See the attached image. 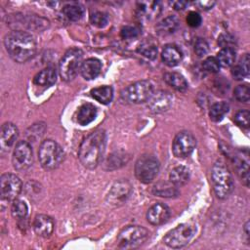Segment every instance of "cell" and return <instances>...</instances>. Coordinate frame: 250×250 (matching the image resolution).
<instances>
[{
  "label": "cell",
  "mask_w": 250,
  "mask_h": 250,
  "mask_svg": "<svg viewBox=\"0 0 250 250\" xmlns=\"http://www.w3.org/2000/svg\"><path fill=\"white\" fill-rule=\"evenodd\" d=\"M4 45L9 56L17 62H25L36 52L33 36L22 30H15L5 36Z\"/></svg>",
  "instance_id": "6da1fadb"
},
{
  "label": "cell",
  "mask_w": 250,
  "mask_h": 250,
  "mask_svg": "<svg viewBox=\"0 0 250 250\" xmlns=\"http://www.w3.org/2000/svg\"><path fill=\"white\" fill-rule=\"evenodd\" d=\"M105 147V133L96 130L90 133L81 143L78 157L82 165L88 169L96 168L103 157Z\"/></svg>",
  "instance_id": "7a4b0ae2"
},
{
  "label": "cell",
  "mask_w": 250,
  "mask_h": 250,
  "mask_svg": "<svg viewBox=\"0 0 250 250\" xmlns=\"http://www.w3.org/2000/svg\"><path fill=\"white\" fill-rule=\"evenodd\" d=\"M211 179L215 194L218 198L224 199L232 192L234 188L232 176L228 167L222 161H217L213 165Z\"/></svg>",
  "instance_id": "3957f363"
},
{
  "label": "cell",
  "mask_w": 250,
  "mask_h": 250,
  "mask_svg": "<svg viewBox=\"0 0 250 250\" xmlns=\"http://www.w3.org/2000/svg\"><path fill=\"white\" fill-rule=\"evenodd\" d=\"M38 158L44 169L53 170L58 168L63 161L64 151L57 142L46 140L39 146Z\"/></svg>",
  "instance_id": "277c9868"
},
{
  "label": "cell",
  "mask_w": 250,
  "mask_h": 250,
  "mask_svg": "<svg viewBox=\"0 0 250 250\" xmlns=\"http://www.w3.org/2000/svg\"><path fill=\"white\" fill-rule=\"evenodd\" d=\"M83 52L78 48L68 49L60 60L59 71L64 81L72 80L78 73L82 64Z\"/></svg>",
  "instance_id": "5b68a950"
},
{
  "label": "cell",
  "mask_w": 250,
  "mask_h": 250,
  "mask_svg": "<svg viewBox=\"0 0 250 250\" xmlns=\"http://www.w3.org/2000/svg\"><path fill=\"white\" fill-rule=\"evenodd\" d=\"M153 94V84L148 80L137 81L121 91V99L129 104L147 102Z\"/></svg>",
  "instance_id": "8992f818"
},
{
  "label": "cell",
  "mask_w": 250,
  "mask_h": 250,
  "mask_svg": "<svg viewBox=\"0 0 250 250\" xmlns=\"http://www.w3.org/2000/svg\"><path fill=\"white\" fill-rule=\"evenodd\" d=\"M148 237V230L141 226H128L117 236V244L122 249H132L141 246Z\"/></svg>",
  "instance_id": "52a82bcc"
},
{
  "label": "cell",
  "mask_w": 250,
  "mask_h": 250,
  "mask_svg": "<svg viewBox=\"0 0 250 250\" xmlns=\"http://www.w3.org/2000/svg\"><path fill=\"white\" fill-rule=\"evenodd\" d=\"M196 229L190 224H181L171 229L163 237V242L168 247L178 249L186 246L193 237Z\"/></svg>",
  "instance_id": "ba28073f"
},
{
  "label": "cell",
  "mask_w": 250,
  "mask_h": 250,
  "mask_svg": "<svg viewBox=\"0 0 250 250\" xmlns=\"http://www.w3.org/2000/svg\"><path fill=\"white\" fill-rule=\"evenodd\" d=\"M159 172V162L153 156L149 154L142 155L135 164V175L137 179L144 183H151Z\"/></svg>",
  "instance_id": "9c48e42d"
},
{
  "label": "cell",
  "mask_w": 250,
  "mask_h": 250,
  "mask_svg": "<svg viewBox=\"0 0 250 250\" xmlns=\"http://www.w3.org/2000/svg\"><path fill=\"white\" fill-rule=\"evenodd\" d=\"M22 184L20 178L14 174L6 173L1 176L0 179V189H1V200L3 201H14L21 191Z\"/></svg>",
  "instance_id": "30bf717a"
},
{
  "label": "cell",
  "mask_w": 250,
  "mask_h": 250,
  "mask_svg": "<svg viewBox=\"0 0 250 250\" xmlns=\"http://www.w3.org/2000/svg\"><path fill=\"white\" fill-rule=\"evenodd\" d=\"M33 161L31 146L25 141H20L13 151L12 163L16 170L24 171L29 168Z\"/></svg>",
  "instance_id": "8fae6325"
},
{
  "label": "cell",
  "mask_w": 250,
  "mask_h": 250,
  "mask_svg": "<svg viewBox=\"0 0 250 250\" xmlns=\"http://www.w3.org/2000/svg\"><path fill=\"white\" fill-rule=\"evenodd\" d=\"M195 145L196 140L194 136L188 131H182L176 135L173 141V154L178 158H185L192 152Z\"/></svg>",
  "instance_id": "7c38bea8"
},
{
  "label": "cell",
  "mask_w": 250,
  "mask_h": 250,
  "mask_svg": "<svg viewBox=\"0 0 250 250\" xmlns=\"http://www.w3.org/2000/svg\"><path fill=\"white\" fill-rule=\"evenodd\" d=\"M131 185L127 181L116 182L106 195V201L110 205L118 206L123 204L131 193Z\"/></svg>",
  "instance_id": "4fadbf2b"
},
{
  "label": "cell",
  "mask_w": 250,
  "mask_h": 250,
  "mask_svg": "<svg viewBox=\"0 0 250 250\" xmlns=\"http://www.w3.org/2000/svg\"><path fill=\"white\" fill-rule=\"evenodd\" d=\"M173 97L167 91H157L153 92L151 97L149 98L148 107L152 112L160 113L166 111L172 104Z\"/></svg>",
  "instance_id": "5bb4252c"
},
{
  "label": "cell",
  "mask_w": 250,
  "mask_h": 250,
  "mask_svg": "<svg viewBox=\"0 0 250 250\" xmlns=\"http://www.w3.org/2000/svg\"><path fill=\"white\" fill-rule=\"evenodd\" d=\"M169 217L170 209L167 205L163 203H156L152 205L146 213V220L149 224L153 226L164 224L165 222H167Z\"/></svg>",
  "instance_id": "9a60e30c"
},
{
  "label": "cell",
  "mask_w": 250,
  "mask_h": 250,
  "mask_svg": "<svg viewBox=\"0 0 250 250\" xmlns=\"http://www.w3.org/2000/svg\"><path fill=\"white\" fill-rule=\"evenodd\" d=\"M19 136L17 126L11 122H6L1 127V150L8 151Z\"/></svg>",
  "instance_id": "2e32d148"
},
{
  "label": "cell",
  "mask_w": 250,
  "mask_h": 250,
  "mask_svg": "<svg viewBox=\"0 0 250 250\" xmlns=\"http://www.w3.org/2000/svg\"><path fill=\"white\" fill-rule=\"evenodd\" d=\"M33 229L37 235L48 237L54 230V221L47 215H37L33 222Z\"/></svg>",
  "instance_id": "e0dca14e"
},
{
  "label": "cell",
  "mask_w": 250,
  "mask_h": 250,
  "mask_svg": "<svg viewBox=\"0 0 250 250\" xmlns=\"http://www.w3.org/2000/svg\"><path fill=\"white\" fill-rule=\"evenodd\" d=\"M161 59L166 65L176 66L182 62L183 53L178 46L174 44H169L166 45L162 50Z\"/></svg>",
  "instance_id": "ac0fdd59"
},
{
  "label": "cell",
  "mask_w": 250,
  "mask_h": 250,
  "mask_svg": "<svg viewBox=\"0 0 250 250\" xmlns=\"http://www.w3.org/2000/svg\"><path fill=\"white\" fill-rule=\"evenodd\" d=\"M102 69V62L96 58H90L84 61L81 64L80 72L86 80H92L96 78Z\"/></svg>",
  "instance_id": "d6986e66"
},
{
  "label": "cell",
  "mask_w": 250,
  "mask_h": 250,
  "mask_svg": "<svg viewBox=\"0 0 250 250\" xmlns=\"http://www.w3.org/2000/svg\"><path fill=\"white\" fill-rule=\"evenodd\" d=\"M97 113L98 111L94 104L89 103L83 104L77 111V115H76L77 122L82 126L88 125L96 118Z\"/></svg>",
  "instance_id": "ffe728a7"
},
{
  "label": "cell",
  "mask_w": 250,
  "mask_h": 250,
  "mask_svg": "<svg viewBox=\"0 0 250 250\" xmlns=\"http://www.w3.org/2000/svg\"><path fill=\"white\" fill-rule=\"evenodd\" d=\"M57 80V72L54 67H46L39 71L33 78L34 84L43 87H49L53 85Z\"/></svg>",
  "instance_id": "44dd1931"
},
{
  "label": "cell",
  "mask_w": 250,
  "mask_h": 250,
  "mask_svg": "<svg viewBox=\"0 0 250 250\" xmlns=\"http://www.w3.org/2000/svg\"><path fill=\"white\" fill-rule=\"evenodd\" d=\"M179 27V21L175 16H169L165 19H163L161 21H159L155 29L157 33L161 36H166L174 33Z\"/></svg>",
  "instance_id": "7402d4cb"
},
{
  "label": "cell",
  "mask_w": 250,
  "mask_h": 250,
  "mask_svg": "<svg viewBox=\"0 0 250 250\" xmlns=\"http://www.w3.org/2000/svg\"><path fill=\"white\" fill-rule=\"evenodd\" d=\"M189 170L186 166L179 165L171 170L169 174V180L176 187H181L188 183L189 180Z\"/></svg>",
  "instance_id": "603a6c76"
},
{
  "label": "cell",
  "mask_w": 250,
  "mask_h": 250,
  "mask_svg": "<svg viewBox=\"0 0 250 250\" xmlns=\"http://www.w3.org/2000/svg\"><path fill=\"white\" fill-rule=\"evenodd\" d=\"M152 192L161 197H176L179 195V190L176 188L175 185H173L171 182H159L157 183L153 188Z\"/></svg>",
  "instance_id": "cb8c5ba5"
},
{
  "label": "cell",
  "mask_w": 250,
  "mask_h": 250,
  "mask_svg": "<svg viewBox=\"0 0 250 250\" xmlns=\"http://www.w3.org/2000/svg\"><path fill=\"white\" fill-rule=\"evenodd\" d=\"M165 82L177 91L185 92L188 89V82L186 78L178 72H167L164 74Z\"/></svg>",
  "instance_id": "d4e9b609"
},
{
  "label": "cell",
  "mask_w": 250,
  "mask_h": 250,
  "mask_svg": "<svg viewBox=\"0 0 250 250\" xmlns=\"http://www.w3.org/2000/svg\"><path fill=\"white\" fill-rule=\"evenodd\" d=\"M91 96L97 102L103 104H107L112 101L113 90L110 86H107V85L97 87L91 90Z\"/></svg>",
  "instance_id": "484cf974"
},
{
  "label": "cell",
  "mask_w": 250,
  "mask_h": 250,
  "mask_svg": "<svg viewBox=\"0 0 250 250\" xmlns=\"http://www.w3.org/2000/svg\"><path fill=\"white\" fill-rule=\"evenodd\" d=\"M143 8H139L138 16L143 19L146 18L147 20L157 17L160 14L161 8L159 2H151V3H141Z\"/></svg>",
  "instance_id": "4316f807"
},
{
  "label": "cell",
  "mask_w": 250,
  "mask_h": 250,
  "mask_svg": "<svg viewBox=\"0 0 250 250\" xmlns=\"http://www.w3.org/2000/svg\"><path fill=\"white\" fill-rule=\"evenodd\" d=\"M235 51L233 48L230 47H226L223 48L218 54L216 59L218 60L220 66H224V67H229L231 66L235 61Z\"/></svg>",
  "instance_id": "83f0119b"
},
{
  "label": "cell",
  "mask_w": 250,
  "mask_h": 250,
  "mask_svg": "<svg viewBox=\"0 0 250 250\" xmlns=\"http://www.w3.org/2000/svg\"><path fill=\"white\" fill-rule=\"evenodd\" d=\"M249 74V56L245 54V56L240 60L239 63L234 65L231 68V75L236 80H242Z\"/></svg>",
  "instance_id": "f1b7e54d"
},
{
  "label": "cell",
  "mask_w": 250,
  "mask_h": 250,
  "mask_svg": "<svg viewBox=\"0 0 250 250\" xmlns=\"http://www.w3.org/2000/svg\"><path fill=\"white\" fill-rule=\"evenodd\" d=\"M229 109V105L226 102L216 103L211 106V108L209 110V116H210L211 120H213L215 122H219L228 113Z\"/></svg>",
  "instance_id": "f546056e"
},
{
  "label": "cell",
  "mask_w": 250,
  "mask_h": 250,
  "mask_svg": "<svg viewBox=\"0 0 250 250\" xmlns=\"http://www.w3.org/2000/svg\"><path fill=\"white\" fill-rule=\"evenodd\" d=\"M138 52L148 60H154L157 56V46L153 41L146 39L139 45Z\"/></svg>",
  "instance_id": "4dcf8cb0"
},
{
  "label": "cell",
  "mask_w": 250,
  "mask_h": 250,
  "mask_svg": "<svg viewBox=\"0 0 250 250\" xmlns=\"http://www.w3.org/2000/svg\"><path fill=\"white\" fill-rule=\"evenodd\" d=\"M63 15L72 21H79L84 15V9L77 4H67L62 8Z\"/></svg>",
  "instance_id": "1f68e13d"
},
{
  "label": "cell",
  "mask_w": 250,
  "mask_h": 250,
  "mask_svg": "<svg viewBox=\"0 0 250 250\" xmlns=\"http://www.w3.org/2000/svg\"><path fill=\"white\" fill-rule=\"evenodd\" d=\"M11 212L14 218L23 219L28 213V207L24 201L21 199H15L12 203Z\"/></svg>",
  "instance_id": "d6a6232c"
},
{
  "label": "cell",
  "mask_w": 250,
  "mask_h": 250,
  "mask_svg": "<svg viewBox=\"0 0 250 250\" xmlns=\"http://www.w3.org/2000/svg\"><path fill=\"white\" fill-rule=\"evenodd\" d=\"M237 173L239 174L242 181L245 183V185L248 187L249 183V168H248V161H245L243 159H235L234 161Z\"/></svg>",
  "instance_id": "836d02e7"
},
{
  "label": "cell",
  "mask_w": 250,
  "mask_h": 250,
  "mask_svg": "<svg viewBox=\"0 0 250 250\" xmlns=\"http://www.w3.org/2000/svg\"><path fill=\"white\" fill-rule=\"evenodd\" d=\"M108 15L104 12H95L90 16V21L97 27H104L108 23Z\"/></svg>",
  "instance_id": "e575fe53"
},
{
  "label": "cell",
  "mask_w": 250,
  "mask_h": 250,
  "mask_svg": "<svg viewBox=\"0 0 250 250\" xmlns=\"http://www.w3.org/2000/svg\"><path fill=\"white\" fill-rule=\"evenodd\" d=\"M234 97L237 101L241 103H247L249 102L250 99V90L248 85L243 84V85H238L235 87L234 91Z\"/></svg>",
  "instance_id": "d590c367"
},
{
  "label": "cell",
  "mask_w": 250,
  "mask_h": 250,
  "mask_svg": "<svg viewBox=\"0 0 250 250\" xmlns=\"http://www.w3.org/2000/svg\"><path fill=\"white\" fill-rule=\"evenodd\" d=\"M249 118H250V113L248 110H239L234 115L235 123L242 128L249 127Z\"/></svg>",
  "instance_id": "8d00e7d4"
},
{
  "label": "cell",
  "mask_w": 250,
  "mask_h": 250,
  "mask_svg": "<svg viewBox=\"0 0 250 250\" xmlns=\"http://www.w3.org/2000/svg\"><path fill=\"white\" fill-rule=\"evenodd\" d=\"M140 31L141 30L138 26L126 25L121 29L120 35L123 39H132V38H136L140 34Z\"/></svg>",
  "instance_id": "74e56055"
},
{
  "label": "cell",
  "mask_w": 250,
  "mask_h": 250,
  "mask_svg": "<svg viewBox=\"0 0 250 250\" xmlns=\"http://www.w3.org/2000/svg\"><path fill=\"white\" fill-rule=\"evenodd\" d=\"M203 67L208 72L216 73L220 70V63L215 57H208L203 62Z\"/></svg>",
  "instance_id": "f35d334b"
},
{
  "label": "cell",
  "mask_w": 250,
  "mask_h": 250,
  "mask_svg": "<svg viewBox=\"0 0 250 250\" xmlns=\"http://www.w3.org/2000/svg\"><path fill=\"white\" fill-rule=\"evenodd\" d=\"M209 51V45L206 42V40L202 39V38H198L195 41L194 44V52L198 57H203L205 56Z\"/></svg>",
  "instance_id": "ab89813d"
},
{
  "label": "cell",
  "mask_w": 250,
  "mask_h": 250,
  "mask_svg": "<svg viewBox=\"0 0 250 250\" xmlns=\"http://www.w3.org/2000/svg\"><path fill=\"white\" fill-rule=\"evenodd\" d=\"M123 163H124V154L113 153L108 157L106 164L108 165V169H114L122 166Z\"/></svg>",
  "instance_id": "60d3db41"
},
{
  "label": "cell",
  "mask_w": 250,
  "mask_h": 250,
  "mask_svg": "<svg viewBox=\"0 0 250 250\" xmlns=\"http://www.w3.org/2000/svg\"><path fill=\"white\" fill-rule=\"evenodd\" d=\"M201 21H202V19L200 17V15L197 13V12H194V11H191L188 14V17H187V22L189 26L191 27H197L201 24Z\"/></svg>",
  "instance_id": "b9f144b4"
},
{
  "label": "cell",
  "mask_w": 250,
  "mask_h": 250,
  "mask_svg": "<svg viewBox=\"0 0 250 250\" xmlns=\"http://www.w3.org/2000/svg\"><path fill=\"white\" fill-rule=\"evenodd\" d=\"M234 43V40L231 36L229 35H222L219 39V44L223 47V48H226V47H230L232 48L230 45Z\"/></svg>",
  "instance_id": "7bdbcfd3"
},
{
  "label": "cell",
  "mask_w": 250,
  "mask_h": 250,
  "mask_svg": "<svg viewBox=\"0 0 250 250\" xmlns=\"http://www.w3.org/2000/svg\"><path fill=\"white\" fill-rule=\"evenodd\" d=\"M197 4L200 6L201 9L209 10L215 5V2L214 1H200V2H197Z\"/></svg>",
  "instance_id": "ee69618b"
},
{
  "label": "cell",
  "mask_w": 250,
  "mask_h": 250,
  "mask_svg": "<svg viewBox=\"0 0 250 250\" xmlns=\"http://www.w3.org/2000/svg\"><path fill=\"white\" fill-rule=\"evenodd\" d=\"M188 2H184V1H178L174 3V9L175 10H183L186 8Z\"/></svg>",
  "instance_id": "f6af8a7d"
}]
</instances>
